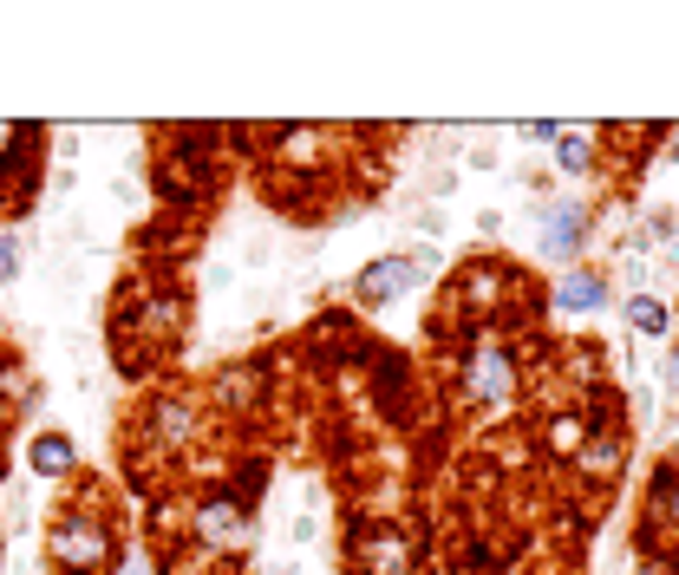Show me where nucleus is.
<instances>
[{
	"mask_svg": "<svg viewBox=\"0 0 679 575\" xmlns=\"http://www.w3.org/2000/svg\"><path fill=\"white\" fill-rule=\"evenodd\" d=\"M674 164H679V144H674Z\"/></svg>",
	"mask_w": 679,
	"mask_h": 575,
	"instance_id": "obj_15",
	"label": "nucleus"
},
{
	"mask_svg": "<svg viewBox=\"0 0 679 575\" xmlns=\"http://www.w3.org/2000/svg\"><path fill=\"white\" fill-rule=\"evenodd\" d=\"M419 281V262H405V255H379L373 268H360V301H392V295H405Z\"/></svg>",
	"mask_w": 679,
	"mask_h": 575,
	"instance_id": "obj_1",
	"label": "nucleus"
},
{
	"mask_svg": "<svg viewBox=\"0 0 679 575\" xmlns=\"http://www.w3.org/2000/svg\"><path fill=\"white\" fill-rule=\"evenodd\" d=\"M124 575H144V563H131V570H124Z\"/></svg>",
	"mask_w": 679,
	"mask_h": 575,
	"instance_id": "obj_13",
	"label": "nucleus"
},
{
	"mask_svg": "<svg viewBox=\"0 0 679 575\" xmlns=\"http://www.w3.org/2000/svg\"><path fill=\"white\" fill-rule=\"evenodd\" d=\"M582 229H589V209H582V203H556V209H549V229H543V249L569 262V255L582 249Z\"/></svg>",
	"mask_w": 679,
	"mask_h": 575,
	"instance_id": "obj_4",
	"label": "nucleus"
},
{
	"mask_svg": "<svg viewBox=\"0 0 679 575\" xmlns=\"http://www.w3.org/2000/svg\"><path fill=\"white\" fill-rule=\"evenodd\" d=\"M667 321H674V314H667L660 295H634V301H628V327H641V334H667Z\"/></svg>",
	"mask_w": 679,
	"mask_h": 575,
	"instance_id": "obj_7",
	"label": "nucleus"
},
{
	"mask_svg": "<svg viewBox=\"0 0 679 575\" xmlns=\"http://www.w3.org/2000/svg\"><path fill=\"white\" fill-rule=\"evenodd\" d=\"M471 393H477V399H490V406H504V399L517 393V373H510V354H497V347H484V354L471 360Z\"/></svg>",
	"mask_w": 679,
	"mask_h": 575,
	"instance_id": "obj_2",
	"label": "nucleus"
},
{
	"mask_svg": "<svg viewBox=\"0 0 679 575\" xmlns=\"http://www.w3.org/2000/svg\"><path fill=\"white\" fill-rule=\"evenodd\" d=\"M556 308H569V314H595V308H608V281H602L595 268H569V275L556 281Z\"/></svg>",
	"mask_w": 679,
	"mask_h": 575,
	"instance_id": "obj_3",
	"label": "nucleus"
},
{
	"mask_svg": "<svg viewBox=\"0 0 679 575\" xmlns=\"http://www.w3.org/2000/svg\"><path fill=\"white\" fill-rule=\"evenodd\" d=\"M647 575H679V570H647Z\"/></svg>",
	"mask_w": 679,
	"mask_h": 575,
	"instance_id": "obj_14",
	"label": "nucleus"
},
{
	"mask_svg": "<svg viewBox=\"0 0 679 575\" xmlns=\"http://www.w3.org/2000/svg\"><path fill=\"white\" fill-rule=\"evenodd\" d=\"M52 556L59 563H105V530L98 524H65L52 537Z\"/></svg>",
	"mask_w": 679,
	"mask_h": 575,
	"instance_id": "obj_6",
	"label": "nucleus"
},
{
	"mask_svg": "<svg viewBox=\"0 0 679 575\" xmlns=\"http://www.w3.org/2000/svg\"><path fill=\"white\" fill-rule=\"evenodd\" d=\"M373 563H379V575H399L405 570V550H399L392 537H379V543H373Z\"/></svg>",
	"mask_w": 679,
	"mask_h": 575,
	"instance_id": "obj_10",
	"label": "nucleus"
},
{
	"mask_svg": "<svg viewBox=\"0 0 679 575\" xmlns=\"http://www.w3.org/2000/svg\"><path fill=\"white\" fill-rule=\"evenodd\" d=\"M13 275H20V242L0 236V281H13Z\"/></svg>",
	"mask_w": 679,
	"mask_h": 575,
	"instance_id": "obj_11",
	"label": "nucleus"
},
{
	"mask_svg": "<svg viewBox=\"0 0 679 575\" xmlns=\"http://www.w3.org/2000/svg\"><path fill=\"white\" fill-rule=\"evenodd\" d=\"M0 144H13V124H0Z\"/></svg>",
	"mask_w": 679,
	"mask_h": 575,
	"instance_id": "obj_12",
	"label": "nucleus"
},
{
	"mask_svg": "<svg viewBox=\"0 0 679 575\" xmlns=\"http://www.w3.org/2000/svg\"><path fill=\"white\" fill-rule=\"evenodd\" d=\"M196 530L209 537V543H248V511L242 504H229V498H216V504H203V517H196Z\"/></svg>",
	"mask_w": 679,
	"mask_h": 575,
	"instance_id": "obj_5",
	"label": "nucleus"
},
{
	"mask_svg": "<svg viewBox=\"0 0 679 575\" xmlns=\"http://www.w3.org/2000/svg\"><path fill=\"white\" fill-rule=\"evenodd\" d=\"M65 465H72V445H65L59 432H46V439L33 445V471H39V478H59Z\"/></svg>",
	"mask_w": 679,
	"mask_h": 575,
	"instance_id": "obj_9",
	"label": "nucleus"
},
{
	"mask_svg": "<svg viewBox=\"0 0 679 575\" xmlns=\"http://www.w3.org/2000/svg\"><path fill=\"white\" fill-rule=\"evenodd\" d=\"M556 164H562L569 177H582V170L595 164V151H589V137H582V131H556Z\"/></svg>",
	"mask_w": 679,
	"mask_h": 575,
	"instance_id": "obj_8",
	"label": "nucleus"
}]
</instances>
